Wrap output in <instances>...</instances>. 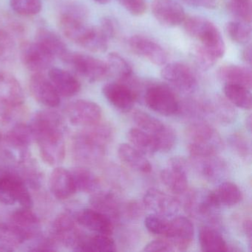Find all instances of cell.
Wrapping results in <instances>:
<instances>
[{"mask_svg":"<svg viewBox=\"0 0 252 252\" xmlns=\"http://www.w3.org/2000/svg\"><path fill=\"white\" fill-rule=\"evenodd\" d=\"M225 30L228 37L235 43L246 44L252 38L251 24L243 22H229L225 26Z\"/></svg>","mask_w":252,"mask_h":252,"instance_id":"40","label":"cell"},{"mask_svg":"<svg viewBox=\"0 0 252 252\" xmlns=\"http://www.w3.org/2000/svg\"><path fill=\"white\" fill-rule=\"evenodd\" d=\"M144 212V205L138 201L132 200L122 203L121 207V218H125L128 220H135L139 219Z\"/></svg>","mask_w":252,"mask_h":252,"instance_id":"47","label":"cell"},{"mask_svg":"<svg viewBox=\"0 0 252 252\" xmlns=\"http://www.w3.org/2000/svg\"><path fill=\"white\" fill-rule=\"evenodd\" d=\"M228 10L235 20L248 24L252 23V0H230Z\"/></svg>","mask_w":252,"mask_h":252,"instance_id":"42","label":"cell"},{"mask_svg":"<svg viewBox=\"0 0 252 252\" xmlns=\"http://www.w3.org/2000/svg\"><path fill=\"white\" fill-rule=\"evenodd\" d=\"M11 222L24 231L30 238L32 234H34L35 229L39 226L40 221L31 209L23 207L12 214Z\"/></svg>","mask_w":252,"mask_h":252,"instance_id":"36","label":"cell"},{"mask_svg":"<svg viewBox=\"0 0 252 252\" xmlns=\"http://www.w3.org/2000/svg\"><path fill=\"white\" fill-rule=\"evenodd\" d=\"M246 126H247L248 129L251 130L252 129V117L251 116H249V118L246 119Z\"/></svg>","mask_w":252,"mask_h":252,"instance_id":"55","label":"cell"},{"mask_svg":"<svg viewBox=\"0 0 252 252\" xmlns=\"http://www.w3.org/2000/svg\"><path fill=\"white\" fill-rule=\"evenodd\" d=\"M181 2L195 8H203L206 9H214L218 5V0H181Z\"/></svg>","mask_w":252,"mask_h":252,"instance_id":"51","label":"cell"},{"mask_svg":"<svg viewBox=\"0 0 252 252\" xmlns=\"http://www.w3.org/2000/svg\"><path fill=\"white\" fill-rule=\"evenodd\" d=\"M8 139L11 144L20 147H28L32 141H35L32 127L25 124L16 125L9 132Z\"/></svg>","mask_w":252,"mask_h":252,"instance_id":"44","label":"cell"},{"mask_svg":"<svg viewBox=\"0 0 252 252\" xmlns=\"http://www.w3.org/2000/svg\"><path fill=\"white\" fill-rule=\"evenodd\" d=\"M144 100L149 108L162 116H174L179 113L180 101L172 90L166 85H147L144 89Z\"/></svg>","mask_w":252,"mask_h":252,"instance_id":"5","label":"cell"},{"mask_svg":"<svg viewBox=\"0 0 252 252\" xmlns=\"http://www.w3.org/2000/svg\"><path fill=\"white\" fill-rule=\"evenodd\" d=\"M132 117L138 128L153 135L154 138L167 126L159 119L142 110H135L132 113Z\"/></svg>","mask_w":252,"mask_h":252,"instance_id":"39","label":"cell"},{"mask_svg":"<svg viewBox=\"0 0 252 252\" xmlns=\"http://www.w3.org/2000/svg\"><path fill=\"white\" fill-rule=\"evenodd\" d=\"M241 58L243 61L248 65L250 66L252 64V45L249 44L242 51Z\"/></svg>","mask_w":252,"mask_h":252,"instance_id":"52","label":"cell"},{"mask_svg":"<svg viewBox=\"0 0 252 252\" xmlns=\"http://www.w3.org/2000/svg\"><path fill=\"white\" fill-rule=\"evenodd\" d=\"M44 161L54 166L62 163L65 156L63 120L51 110L38 112L30 125Z\"/></svg>","mask_w":252,"mask_h":252,"instance_id":"1","label":"cell"},{"mask_svg":"<svg viewBox=\"0 0 252 252\" xmlns=\"http://www.w3.org/2000/svg\"><path fill=\"white\" fill-rule=\"evenodd\" d=\"M217 202L220 206H233L241 201L243 194L241 190L234 183L226 181L220 184L213 191Z\"/></svg>","mask_w":252,"mask_h":252,"instance_id":"37","label":"cell"},{"mask_svg":"<svg viewBox=\"0 0 252 252\" xmlns=\"http://www.w3.org/2000/svg\"><path fill=\"white\" fill-rule=\"evenodd\" d=\"M50 188L53 194L60 200L71 197L76 191L71 172L63 167H57L50 177Z\"/></svg>","mask_w":252,"mask_h":252,"instance_id":"26","label":"cell"},{"mask_svg":"<svg viewBox=\"0 0 252 252\" xmlns=\"http://www.w3.org/2000/svg\"><path fill=\"white\" fill-rule=\"evenodd\" d=\"M129 14L135 17L144 15L147 9L146 0H117Z\"/></svg>","mask_w":252,"mask_h":252,"instance_id":"48","label":"cell"},{"mask_svg":"<svg viewBox=\"0 0 252 252\" xmlns=\"http://www.w3.org/2000/svg\"><path fill=\"white\" fill-rule=\"evenodd\" d=\"M127 44L129 49L134 54L155 65L163 66L168 63L169 56L167 52L161 45L150 38L135 35L129 38Z\"/></svg>","mask_w":252,"mask_h":252,"instance_id":"12","label":"cell"},{"mask_svg":"<svg viewBox=\"0 0 252 252\" xmlns=\"http://www.w3.org/2000/svg\"><path fill=\"white\" fill-rule=\"evenodd\" d=\"M228 144L231 149L240 157L247 158L250 156V144L243 134L234 133L230 135Z\"/></svg>","mask_w":252,"mask_h":252,"instance_id":"46","label":"cell"},{"mask_svg":"<svg viewBox=\"0 0 252 252\" xmlns=\"http://www.w3.org/2000/svg\"><path fill=\"white\" fill-rule=\"evenodd\" d=\"M14 38L8 31L0 29V62L11 60L14 54Z\"/></svg>","mask_w":252,"mask_h":252,"instance_id":"45","label":"cell"},{"mask_svg":"<svg viewBox=\"0 0 252 252\" xmlns=\"http://www.w3.org/2000/svg\"><path fill=\"white\" fill-rule=\"evenodd\" d=\"M90 203L93 209L108 217L113 223L120 220L122 203L112 191L98 190L93 193Z\"/></svg>","mask_w":252,"mask_h":252,"instance_id":"24","label":"cell"},{"mask_svg":"<svg viewBox=\"0 0 252 252\" xmlns=\"http://www.w3.org/2000/svg\"><path fill=\"white\" fill-rule=\"evenodd\" d=\"M252 221H251V220H246L243 223V230H244L245 234L247 236L250 242L252 240Z\"/></svg>","mask_w":252,"mask_h":252,"instance_id":"53","label":"cell"},{"mask_svg":"<svg viewBox=\"0 0 252 252\" xmlns=\"http://www.w3.org/2000/svg\"><path fill=\"white\" fill-rule=\"evenodd\" d=\"M79 225L96 234L111 235L114 223L108 217L94 209H85L76 217Z\"/></svg>","mask_w":252,"mask_h":252,"instance_id":"23","label":"cell"},{"mask_svg":"<svg viewBox=\"0 0 252 252\" xmlns=\"http://www.w3.org/2000/svg\"><path fill=\"white\" fill-rule=\"evenodd\" d=\"M17 202L27 209L33 206L29 189L19 177L12 174L0 177V203L13 205Z\"/></svg>","mask_w":252,"mask_h":252,"instance_id":"9","label":"cell"},{"mask_svg":"<svg viewBox=\"0 0 252 252\" xmlns=\"http://www.w3.org/2000/svg\"><path fill=\"white\" fill-rule=\"evenodd\" d=\"M12 11L22 17H33L42 9V0H10Z\"/></svg>","mask_w":252,"mask_h":252,"instance_id":"43","label":"cell"},{"mask_svg":"<svg viewBox=\"0 0 252 252\" xmlns=\"http://www.w3.org/2000/svg\"><path fill=\"white\" fill-rule=\"evenodd\" d=\"M71 172L76 191L94 193L99 190L100 181L97 175L83 166L73 168Z\"/></svg>","mask_w":252,"mask_h":252,"instance_id":"33","label":"cell"},{"mask_svg":"<svg viewBox=\"0 0 252 252\" xmlns=\"http://www.w3.org/2000/svg\"><path fill=\"white\" fill-rule=\"evenodd\" d=\"M223 92L225 98L232 105L244 110L252 109V94L248 88L240 85L225 84Z\"/></svg>","mask_w":252,"mask_h":252,"instance_id":"34","label":"cell"},{"mask_svg":"<svg viewBox=\"0 0 252 252\" xmlns=\"http://www.w3.org/2000/svg\"><path fill=\"white\" fill-rule=\"evenodd\" d=\"M186 209L190 215L200 220L215 222L220 208L213 191L198 189L191 192L186 200Z\"/></svg>","mask_w":252,"mask_h":252,"instance_id":"7","label":"cell"},{"mask_svg":"<svg viewBox=\"0 0 252 252\" xmlns=\"http://www.w3.org/2000/svg\"><path fill=\"white\" fill-rule=\"evenodd\" d=\"M66 114L72 125L88 127L100 122L102 116L101 107L89 100H76L66 107Z\"/></svg>","mask_w":252,"mask_h":252,"instance_id":"11","label":"cell"},{"mask_svg":"<svg viewBox=\"0 0 252 252\" xmlns=\"http://www.w3.org/2000/svg\"><path fill=\"white\" fill-rule=\"evenodd\" d=\"M109 39L98 26L89 25L77 45L90 52L101 54L108 49Z\"/></svg>","mask_w":252,"mask_h":252,"instance_id":"30","label":"cell"},{"mask_svg":"<svg viewBox=\"0 0 252 252\" xmlns=\"http://www.w3.org/2000/svg\"><path fill=\"white\" fill-rule=\"evenodd\" d=\"M203 102L206 114L211 115L220 123L230 124L235 120V110L226 98L216 96Z\"/></svg>","mask_w":252,"mask_h":252,"instance_id":"29","label":"cell"},{"mask_svg":"<svg viewBox=\"0 0 252 252\" xmlns=\"http://www.w3.org/2000/svg\"><path fill=\"white\" fill-rule=\"evenodd\" d=\"M131 145L144 155H153L158 152L154 137L139 128H132L128 132Z\"/></svg>","mask_w":252,"mask_h":252,"instance_id":"35","label":"cell"},{"mask_svg":"<svg viewBox=\"0 0 252 252\" xmlns=\"http://www.w3.org/2000/svg\"><path fill=\"white\" fill-rule=\"evenodd\" d=\"M163 66L160 75L170 86L187 95L195 92L198 83L189 67L180 63H166Z\"/></svg>","mask_w":252,"mask_h":252,"instance_id":"8","label":"cell"},{"mask_svg":"<svg viewBox=\"0 0 252 252\" xmlns=\"http://www.w3.org/2000/svg\"><path fill=\"white\" fill-rule=\"evenodd\" d=\"M93 1L96 2V3L100 4V5H106V4H108L110 2V0H93Z\"/></svg>","mask_w":252,"mask_h":252,"instance_id":"54","label":"cell"},{"mask_svg":"<svg viewBox=\"0 0 252 252\" xmlns=\"http://www.w3.org/2000/svg\"><path fill=\"white\" fill-rule=\"evenodd\" d=\"M152 12L158 22L165 27H176L183 24L186 13L176 0H153Z\"/></svg>","mask_w":252,"mask_h":252,"instance_id":"14","label":"cell"},{"mask_svg":"<svg viewBox=\"0 0 252 252\" xmlns=\"http://www.w3.org/2000/svg\"><path fill=\"white\" fill-rule=\"evenodd\" d=\"M75 251L78 252H116L114 240L107 234H96L94 236L83 235Z\"/></svg>","mask_w":252,"mask_h":252,"instance_id":"32","label":"cell"},{"mask_svg":"<svg viewBox=\"0 0 252 252\" xmlns=\"http://www.w3.org/2000/svg\"><path fill=\"white\" fill-rule=\"evenodd\" d=\"M34 41L54 59H60L64 62L70 54V51L63 38L54 31L46 28H41L36 32Z\"/></svg>","mask_w":252,"mask_h":252,"instance_id":"22","label":"cell"},{"mask_svg":"<svg viewBox=\"0 0 252 252\" xmlns=\"http://www.w3.org/2000/svg\"><path fill=\"white\" fill-rule=\"evenodd\" d=\"M48 79L60 96H74L81 91L82 85L73 73L60 67H52L48 70Z\"/></svg>","mask_w":252,"mask_h":252,"instance_id":"21","label":"cell"},{"mask_svg":"<svg viewBox=\"0 0 252 252\" xmlns=\"http://www.w3.org/2000/svg\"><path fill=\"white\" fill-rule=\"evenodd\" d=\"M143 204L153 213L166 218L176 215L180 209V202L175 197L155 188L146 191L143 197Z\"/></svg>","mask_w":252,"mask_h":252,"instance_id":"16","label":"cell"},{"mask_svg":"<svg viewBox=\"0 0 252 252\" xmlns=\"http://www.w3.org/2000/svg\"><path fill=\"white\" fill-rule=\"evenodd\" d=\"M102 93L110 104L124 113L130 111L138 98L129 85L121 82L106 84Z\"/></svg>","mask_w":252,"mask_h":252,"instance_id":"15","label":"cell"},{"mask_svg":"<svg viewBox=\"0 0 252 252\" xmlns=\"http://www.w3.org/2000/svg\"><path fill=\"white\" fill-rule=\"evenodd\" d=\"M173 245L169 240H155L150 242L144 246V252H173L175 251Z\"/></svg>","mask_w":252,"mask_h":252,"instance_id":"49","label":"cell"},{"mask_svg":"<svg viewBox=\"0 0 252 252\" xmlns=\"http://www.w3.org/2000/svg\"><path fill=\"white\" fill-rule=\"evenodd\" d=\"M199 243L203 252H228V245L220 233L211 225H205L199 230Z\"/></svg>","mask_w":252,"mask_h":252,"instance_id":"31","label":"cell"},{"mask_svg":"<svg viewBox=\"0 0 252 252\" xmlns=\"http://www.w3.org/2000/svg\"><path fill=\"white\" fill-rule=\"evenodd\" d=\"M194 225L187 217L176 216L170 220V229L167 239L175 250H187L194 238Z\"/></svg>","mask_w":252,"mask_h":252,"instance_id":"20","label":"cell"},{"mask_svg":"<svg viewBox=\"0 0 252 252\" xmlns=\"http://www.w3.org/2000/svg\"><path fill=\"white\" fill-rule=\"evenodd\" d=\"M106 64L108 67L109 74L116 76L118 82H126L133 76V70L130 64L117 53L109 54Z\"/></svg>","mask_w":252,"mask_h":252,"instance_id":"38","label":"cell"},{"mask_svg":"<svg viewBox=\"0 0 252 252\" xmlns=\"http://www.w3.org/2000/svg\"><path fill=\"white\" fill-rule=\"evenodd\" d=\"M20 54L23 66L33 73L49 70L55 60L35 41H24L20 45Z\"/></svg>","mask_w":252,"mask_h":252,"instance_id":"10","label":"cell"},{"mask_svg":"<svg viewBox=\"0 0 252 252\" xmlns=\"http://www.w3.org/2000/svg\"><path fill=\"white\" fill-rule=\"evenodd\" d=\"M64 63L68 64L76 74L92 83L99 82L109 75L106 63L88 54L70 51Z\"/></svg>","mask_w":252,"mask_h":252,"instance_id":"6","label":"cell"},{"mask_svg":"<svg viewBox=\"0 0 252 252\" xmlns=\"http://www.w3.org/2000/svg\"><path fill=\"white\" fill-rule=\"evenodd\" d=\"M191 158L196 171L206 181L217 183L226 176L228 172L226 162L217 155Z\"/></svg>","mask_w":252,"mask_h":252,"instance_id":"18","label":"cell"},{"mask_svg":"<svg viewBox=\"0 0 252 252\" xmlns=\"http://www.w3.org/2000/svg\"><path fill=\"white\" fill-rule=\"evenodd\" d=\"M85 128L73 138V157L83 164H98L105 157L107 145L113 138V128L100 122Z\"/></svg>","mask_w":252,"mask_h":252,"instance_id":"3","label":"cell"},{"mask_svg":"<svg viewBox=\"0 0 252 252\" xmlns=\"http://www.w3.org/2000/svg\"><path fill=\"white\" fill-rule=\"evenodd\" d=\"M23 87L18 79L6 71H0V105L21 107L24 103Z\"/></svg>","mask_w":252,"mask_h":252,"instance_id":"19","label":"cell"},{"mask_svg":"<svg viewBox=\"0 0 252 252\" xmlns=\"http://www.w3.org/2000/svg\"><path fill=\"white\" fill-rule=\"evenodd\" d=\"M186 32L199 42L195 51V60L203 70L212 68L225 53V45L217 26L204 17H186Z\"/></svg>","mask_w":252,"mask_h":252,"instance_id":"2","label":"cell"},{"mask_svg":"<svg viewBox=\"0 0 252 252\" xmlns=\"http://www.w3.org/2000/svg\"><path fill=\"white\" fill-rule=\"evenodd\" d=\"M187 161L183 158L175 157L169 160L166 168L160 173L163 184L175 194L186 192L188 187Z\"/></svg>","mask_w":252,"mask_h":252,"instance_id":"13","label":"cell"},{"mask_svg":"<svg viewBox=\"0 0 252 252\" xmlns=\"http://www.w3.org/2000/svg\"><path fill=\"white\" fill-rule=\"evenodd\" d=\"M144 225L152 234L167 238L170 229V220L163 215L150 214L144 219Z\"/></svg>","mask_w":252,"mask_h":252,"instance_id":"41","label":"cell"},{"mask_svg":"<svg viewBox=\"0 0 252 252\" xmlns=\"http://www.w3.org/2000/svg\"><path fill=\"white\" fill-rule=\"evenodd\" d=\"M118 156L124 163L136 172L148 174L152 171L151 163L145 155L131 144H121L118 148Z\"/></svg>","mask_w":252,"mask_h":252,"instance_id":"28","label":"cell"},{"mask_svg":"<svg viewBox=\"0 0 252 252\" xmlns=\"http://www.w3.org/2000/svg\"><path fill=\"white\" fill-rule=\"evenodd\" d=\"M54 231L60 241L74 249L83 237V234L76 228L73 218L67 214H61L56 218Z\"/></svg>","mask_w":252,"mask_h":252,"instance_id":"25","label":"cell"},{"mask_svg":"<svg viewBox=\"0 0 252 252\" xmlns=\"http://www.w3.org/2000/svg\"><path fill=\"white\" fill-rule=\"evenodd\" d=\"M188 150L191 157H204L217 155L222 148V139L218 132L207 122L196 121L187 129Z\"/></svg>","mask_w":252,"mask_h":252,"instance_id":"4","label":"cell"},{"mask_svg":"<svg viewBox=\"0 0 252 252\" xmlns=\"http://www.w3.org/2000/svg\"><path fill=\"white\" fill-rule=\"evenodd\" d=\"M101 32L105 35L109 41L113 39L116 36L117 32V27L116 23L111 17H105L101 19L100 26H98Z\"/></svg>","mask_w":252,"mask_h":252,"instance_id":"50","label":"cell"},{"mask_svg":"<svg viewBox=\"0 0 252 252\" xmlns=\"http://www.w3.org/2000/svg\"><path fill=\"white\" fill-rule=\"evenodd\" d=\"M218 76L225 84L240 85L251 90L252 73L251 68L235 64H225L218 70Z\"/></svg>","mask_w":252,"mask_h":252,"instance_id":"27","label":"cell"},{"mask_svg":"<svg viewBox=\"0 0 252 252\" xmlns=\"http://www.w3.org/2000/svg\"><path fill=\"white\" fill-rule=\"evenodd\" d=\"M32 96L41 104L56 107L61 102L60 94L44 73H33L29 81Z\"/></svg>","mask_w":252,"mask_h":252,"instance_id":"17","label":"cell"}]
</instances>
